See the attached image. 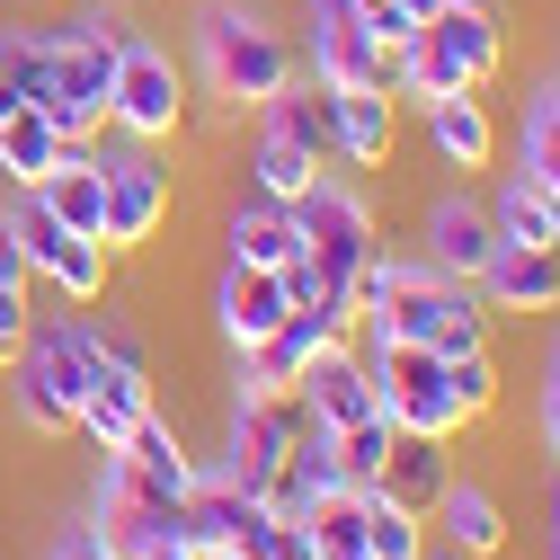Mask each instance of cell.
I'll use <instances>...</instances> for the list:
<instances>
[{"label":"cell","instance_id":"obj_7","mask_svg":"<svg viewBox=\"0 0 560 560\" xmlns=\"http://www.w3.org/2000/svg\"><path fill=\"white\" fill-rule=\"evenodd\" d=\"M303 428H312V409H303L294 392H241L232 436H223V480H232V489H249V499H267L276 463L294 454V436H303Z\"/></svg>","mask_w":560,"mask_h":560},{"label":"cell","instance_id":"obj_24","mask_svg":"<svg viewBox=\"0 0 560 560\" xmlns=\"http://www.w3.org/2000/svg\"><path fill=\"white\" fill-rule=\"evenodd\" d=\"M436 454H445V445H428V436H400V445H392V463H383V480H374V489H392V499H409V508H418V516H428V508H436V499H445V480H454V471H445V463H436Z\"/></svg>","mask_w":560,"mask_h":560},{"label":"cell","instance_id":"obj_1","mask_svg":"<svg viewBox=\"0 0 560 560\" xmlns=\"http://www.w3.org/2000/svg\"><path fill=\"white\" fill-rule=\"evenodd\" d=\"M196 72H205V90H214L223 107H267L276 90L294 81V45L276 36L258 10L214 0V10L196 19Z\"/></svg>","mask_w":560,"mask_h":560},{"label":"cell","instance_id":"obj_40","mask_svg":"<svg viewBox=\"0 0 560 560\" xmlns=\"http://www.w3.org/2000/svg\"><path fill=\"white\" fill-rule=\"evenodd\" d=\"M357 10H374V0H357Z\"/></svg>","mask_w":560,"mask_h":560},{"label":"cell","instance_id":"obj_23","mask_svg":"<svg viewBox=\"0 0 560 560\" xmlns=\"http://www.w3.org/2000/svg\"><path fill=\"white\" fill-rule=\"evenodd\" d=\"M249 178H258V196H267V205H303V196H312V178H320V152L285 143V133H258Z\"/></svg>","mask_w":560,"mask_h":560},{"label":"cell","instance_id":"obj_26","mask_svg":"<svg viewBox=\"0 0 560 560\" xmlns=\"http://www.w3.org/2000/svg\"><path fill=\"white\" fill-rule=\"evenodd\" d=\"M489 223H499V241H516V249H560V232H551V196L516 170L508 187H499V205H489Z\"/></svg>","mask_w":560,"mask_h":560},{"label":"cell","instance_id":"obj_34","mask_svg":"<svg viewBox=\"0 0 560 560\" xmlns=\"http://www.w3.org/2000/svg\"><path fill=\"white\" fill-rule=\"evenodd\" d=\"M428 560H463V551H445V542H428Z\"/></svg>","mask_w":560,"mask_h":560},{"label":"cell","instance_id":"obj_22","mask_svg":"<svg viewBox=\"0 0 560 560\" xmlns=\"http://www.w3.org/2000/svg\"><path fill=\"white\" fill-rule=\"evenodd\" d=\"M54 152H62V133H54L45 107H10V116H0V178L36 187V178L54 170Z\"/></svg>","mask_w":560,"mask_h":560},{"label":"cell","instance_id":"obj_42","mask_svg":"<svg viewBox=\"0 0 560 560\" xmlns=\"http://www.w3.org/2000/svg\"><path fill=\"white\" fill-rule=\"evenodd\" d=\"M418 560H428V551H418Z\"/></svg>","mask_w":560,"mask_h":560},{"label":"cell","instance_id":"obj_17","mask_svg":"<svg viewBox=\"0 0 560 560\" xmlns=\"http://www.w3.org/2000/svg\"><path fill=\"white\" fill-rule=\"evenodd\" d=\"M428 525H436V542L463 551V560H489V551L508 542V516H499V499H489L480 480H445V499L428 508Z\"/></svg>","mask_w":560,"mask_h":560},{"label":"cell","instance_id":"obj_12","mask_svg":"<svg viewBox=\"0 0 560 560\" xmlns=\"http://www.w3.org/2000/svg\"><path fill=\"white\" fill-rule=\"evenodd\" d=\"M161 223H170V178L152 161H107V258L161 241Z\"/></svg>","mask_w":560,"mask_h":560},{"label":"cell","instance_id":"obj_28","mask_svg":"<svg viewBox=\"0 0 560 560\" xmlns=\"http://www.w3.org/2000/svg\"><path fill=\"white\" fill-rule=\"evenodd\" d=\"M525 178L560 196V90H542L525 107Z\"/></svg>","mask_w":560,"mask_h":560},{"label":"cell","instance_id":"obj_13","mask_svg":"<svg viewBox=\"0 0 560 560\" xmlns=\"http://www.w3.org/2000/svg\"><path fill=\"white\" fill-rule=\"evenodd\" d=\"M471 285H480L489 312H560V249H516V241H499Z\"/></svg>","mask_w":560,"mask_h":560},{"label":"cell","instance_id":"obj_14","mask_svg":"<svg viewBox=\"0 0 560 560\" xmlns=\"http://www.w3.org/2000/svg\"><path fill=\"white\" fill-rule=\"evenodd\" d=\"M285 312H294V294H285V276H276V267H232L223 285H214V329L241 347V357H249V347L285 320Z\"/></svg>","mask_w":560,"mask_h":560},{"label":"cell","instance_id":"obj_41","mask_svg":"<svg viewBox=\"0 0 560 560\" xmlns=\"http://www.w3.org/2000/svg\"><path fill=\"white\" fill-rule=\"evenodd\" d=\"M551 560H560V542H551Z\"/></svg>","mask_w":560,"mask_h":560},{"label":"cell","instance_id":"obj_27","mask_svg":"<svg viewBox=\"0 0 560 560\" xmlns=\"http://www.w3.org/2000/svg\"><path fill=\"white\" fill-rule=\"evenodd\" d=\"M329 445H338V480L347 489H374L383 463H392V445H400V428H392V418H357V428H329Z\"/></svg>","mask_w":560,"mask_h":560},{"label":"cell","instance_id":"obj_36","mask_svg":"<svg viewBox=\"0 0 560 560\" xmlns=\"http://www.w3.org/2000/svg\"><path fill=\"white\" fill-rule=\"evenodd\" d=\"M542 196H551V187H542ZM551 232H560V196H551Z\"/></svg>","mask_w":560,"mask_h":560},{"label":"cell","instance_id":"obj_38","mask_svg":"<svg viewBox=\"0 0 560 560\" xmlns=\"http://www.w3.org/2000/svg\"><path fill=\"white\" fill-rule=\"evenodd\" d=\"M551 525H560V499H551Z\"/></svg>","mask_w":560,"mask_h":560},{"label":"cell","instance_id":"obj_16","mask_svg":"<svg viewBox=\"0 0 560 560\" xmlns=\"http://www.w3.org/2000/svg\"><path fill=\"white\" fill-rule=\"evenodd\" d=\"M392 90H329V152H347L357 170L392 161Z\"/></svg>","mask_w":560,"mask_h":560},{"label":"cell","instance_id":"obj_6","mask_svg":"<svg viewBox=\"0 0 560 560\" xmlns=\"http://www.w3.org/2000/svg\"><path fill=\"white\" fill-rule=\"evenodd\" d=\"M10 232H19L27 276H45V285H54L62 303H98V294H107V241H90V232H62L36 196H19V205H10Z\"/></svg>","mask_w":560,"mask_h":560},{"label":"cell","instance_id":"obj_32","mask_svg":"<svg viewBox=\"0 0 560 560\" xmlns=\"http://www.w3.org/2000/svg\"><path fill=\"white\" fill-rule=\"evenodd\" d=\"M54 560H116V551H107V542H98V534H90V525H81V534H72V542H62V551H54Z\"/></svg>","mask_w":560,"mask_h":560},{"label":"cell","instance_id":"obj_37","mask_svg":"<svg viewBox=\"0 0 560 560\" xmlns=\"http://www.w3.org/2000/svg\"><path fill=\"white\" fill-rule=\"evenodd\" d=\"M196 560H232V551H196Z\"/></svg>","mask_w":560,"mask_h":560},{"label":"cell","instance_id":"obj_2","mask_svg":"<svg viewBox=\"0 0 560 560\" xmlns=\"http://www.w3.org/2000/svg\"><path fill=\"white\" fill-rule=\"evenodd\" d=\"M365 338V365H374V392H383V418L400 436H428V445H454L471 418L445 383V357L436 347H418V338H383V329H357Z\"/></svg>","mask_w":560,"mask_h":560},{"label":"cell","instance_id":"obj_10","mask_svg":"<svg viewBox=\"0 0 560 560\" xmlns=\"http://www.w3.org/2000/svg\"><path fill=\"white\" fill-rule=\"evenodd\" d=\"M418 45H428V54L445 62V72H454L463 90L499 81V62H508V36H499V19H489L480 0H445V10L428 19V36H418Z\"/></svg>","mask_w":560,"mask_h":560},{"label":"cell","instance_id":"obj_25","mask_svg":"<svg viewBox=\"0 0 560 560\" xmlns=\"http://www.w3.org/2000/svg\"><path fill=\"white\" fill-rule=\"evenodd\" d=\"M428 551V516L392 489H365V560H418Z\"/></svg>","mask_w":560,"mask_h":560},{"label":"cell","instance_id":"obj_18","mask_svg":"<svg viewBox=\"0 0 560 560\" xmlns=\"http://www.w3.org/2000/svg\"><path fill=\"white\" fill-rule=\"evenodd\" d=\"M428 143L454 170H489V161H499V125H489V107L471 90H454V98H428Z\"/></svg>","mask_w":560,"mask_h":560},{"label":"cell","instance_id":"obj_9","mask_svg":"<svg viewBox=\"0 0 560 560\" xmlns=\"http://www.w3.org/2000/svg\"><path fill=\"white\" fill-rule=\"evenodd\" d=\"M294 400L312 409V428H357V418H383V392H374V365H365L357 338L312 347V365L294 374Z\"/></svg>","mask_w":560,"mask_h":560},{"label":"cell","instance_id":"obj_35","mask_svg":"<svg viewBox=\"0 0 560 560\" xmlns=\"http://www.w3.org/2000/svg\"><path fill=\"white\" fill-rule=\"evenodd\" d=\"M10 107H19V98H10V81H0V116H10Z\"/></svg>","mask_w":560,"mask_h":560},{"label":"cell","instance_id":"obj_20","mask_svg":"<svg viewBox=\"0 0 560 560\" xmlns=\"http://www.w3.org/2000/svg\"><path fill=\"white\" fill-rule=\"evenodd\" d=\"M10 374H19V418H27L36 436H72V428H81L72 383H62V374L36 357V347H19V357H10Z\"/></svg>","mask_w":560,"mask_h":560},{"label":"cell","instance_id":"obj_30","mask_svg":"<svg viewBox=\"0 0 560 560\" xmlns=\"http://www.w3.org/2000/svg\"><path fill=\"white\" fill-rule=\"evenodd\" d=\"M365 27H374V45H383V54H409L418 36H428V19H418L409 0H374V10H365Z\"/></svg>","mask_w":560,"mask_h":560},{"label":"cell","instance_id":"obj_19","mask_svg":"<svg viewBox=\"0 0 560 560\" xmlns=\"http://www.w3.org/2000/svg\"><path fill=\"white\" fill-rule=\"evenodd\" d=\"M116 454H125L133 471H143V480L161 489V499H170V508H187V489L205 480V471H196V454L178 445V428H170V418H161V409H152V418H143V428H133V436H125Z\"/></svg>","mask_w":560,"mask_h":560},{"label":"cell","instance_id":"obj_15","mask_svg":"<svg viewBox=\"0 0 560 560\" xmlns=\"http://www.w3.org/2000/svg\"><path fill=\"white\" fill-rule=\"evenodd\" d=\"M489 249H499V223H489V205H471V196H445V205H428V267L436 276H471L489 267Z\"/></svg>","mask_w":560,"mask_h":560},{"label":"cell","instance_id":"obj_11","mask_svg":"<svg viewBox=\"0 0 560 560\" xmlns=\"http://www.w3.org/2000/svg\"><path fill=\"white\" fill-rule=\"evenodd\" d=\"M45 214L62 223V232H90V241H107V161L98 152H81V143H62L54 152V170L27 187Z\"/></svg>","mask_w":560,"mask_h":560},{"label":"cell","instance_id":"obj_33","mask_svg":"<svg viewBox=\"0 0 560 560\" xmlns=\"http://www.w3.org/2000/svg\"><path fill=\"white\" fill-rule=\"evenodd\" d=\"M542 445L560 454V383H542Z\"/></svg>","mask_w":560,"mask_h":560},{"label":"cell","instance_id":"obj_3","mask_svg":"<svg viewBox=\"0 0 560 560\" xmlns=\"http://www.w3.org/2000/svg\"><path fill=\"white\" fill-rule=\"evenodd\" d=\"M116 36L125 19L107 10H81L72 27H45V62H54V133L62 143H90V133L107 125V81H116Z\"/></svg>","mask_w":560,"mask_h":560},{"label":"cell","instance_id":"obj_31","mask_svg":"<svg viewBox=\"0 0 560 560\" xmlns=\"http://www.w3.org/2000/svg\"><path fill=\"white\" fill-rule=\"evenodd\" d=\"M27 347V285H0V365Z\"/></svg>","mask_w":560,"mask_h":560},{"label":"cell","instance_id":"obj_8","mask_svg":"<svg viewBox=\"0 0 560 560\" xmlns=\"http://www.w3.org/2000/svg\"><path fill=\"white\" fill-rule=\"evenodd\" d=\"M312 81L320 90H392V54L374 45L357 0H312Z\"/></svg>","mask_w":560,"mask_h":560},{"label":"cell","instance_id":"obj_4","mask_svg":"<svg viewBox=\"0 0 560 560\" xmlns=\"http://www.w3.org/2000/svg\"><path fill=\"white\" fill-rule=\"evenodd\" d=\"M107 125L125 133V143H170V133L187 125V72L170 62V45H152V36H116Z\"/></svg>","mask_w":560,"mask_h":560},{"label":"cell","instance_id":"obj_5","mask_svg":"<svg viewBox=\"0 0 560 560\" xmlns=\"http://www.w3.org/2000/svg\"><path fill=\"white\" fill-rule=\"evenodd\" d=\"M294 232H303V258L320 267L329 294H347V285H357V267L383 249L374 241V205L357 187H338V178H312V196L294 205Z\"/></svg>","mask_w":560,"mask_h":560},{"label":"cell","instance_id":"obj_21","mask_svg":"<svg viewBox=\"0 0 560 560\" xmlns=\"http://www.w3.org/2000/svg\"><path fill=\"white\" fill-rule=\"evenodd\" d=\"M232 267H285L294 249H303V232H294V205H267V196H249L241 214H232Z\"/></svg>","mask_w":560,"mask_h":560},{"label":"cell","instance_id":"obj_39","mask_svg":"<svg viewBox=\"0 0 560 560\" xmlns=\"http://www.w3.org/2000/svg\"><path fill=\"white\" fill-rule=\"evenodd\" d=\"M551 383H560V357H551Z\"/></svg>","mask_w":560,"mask_h":560},{"label":"cell","instance_id":"obj_29","mask_svg":"<svg viewBox=\"0 0 560 560\" xmlns=\"http://www.w3.org/2000/svg\"><path fill=\"white\" fill-rule=\"evenodd\" d=\"M445 383H454L463 418H480L489 400H499V365H489V347H471V357H445Z\"/></svg>","mask_w":560,"mask_h":560}]
</instances>
